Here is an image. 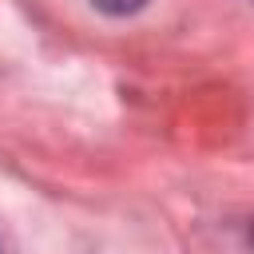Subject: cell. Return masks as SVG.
<instances>
[{"mask_svg": "<svg viewBox=\"0 0 254 254\" xmlns=\"http://www.w3.org/2000/svg\"><path fill=\"white\" fill-rule=\"evenodd\" d=\"M99 12H107V16H127V12H139L147 0H91Z\"/></svg>", "mask_w": 254, "mask_h": 254, "instance_id": "obj_1", "label": "cell"}]
</instances>
